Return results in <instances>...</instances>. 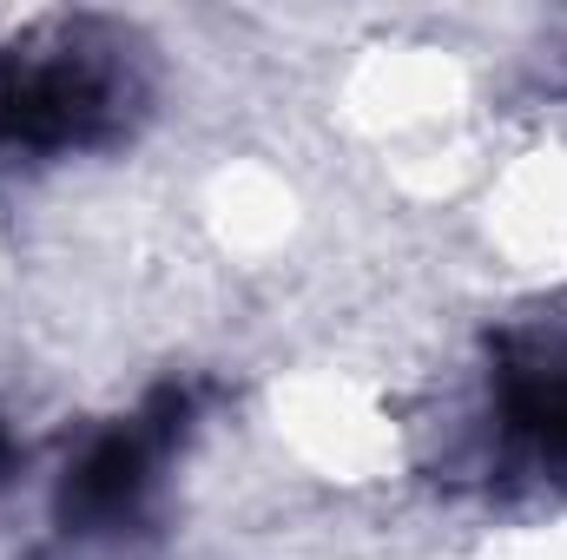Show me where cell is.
<instances>
[{"instance_id":"1","label":"cell","mask_w":567,"mask_h":560,"mask_svg":"<svg viewBox=\"0 0 567 560\" xmlns=\"http://www.w3.org/2000/svg\"><path fill=\"white\" fill-rule=\"evenodd\" d=\"M100 27H47L0 53V152H80L120 133L133 80Z\"/></svg>"},{"instance_id":"2","label":"cell","mask_w":567,"mask_h":560,"mask_svg":"<svg viewBox=\"0 0 567 560\" xmlns=\"http://www.w3.org/2000/svg\"><path fill=\"white\" fill-rule=\"evenodd\" d=\"M192 416V396L165 390L145 416H133L126 428H106L100 442H86V455L66 468V488H60V521L80 528V535H100V528H120L133 521L152 488V468L158 455L178 442V428Z\"/></svg>"},{"instance_id":"3","label":"cell","mask_w":567,"mask_h":560,"mask_svg":"<svg viewBox=\"0 0 567 560\" xmlns=\"http://www.w3.org/2000/svg\"><path fill=\"white\" fill-rule=\"evenodd\" d=\"M495 422L502 442L528 462L567 475V350L561 343H522L495 370Z\"/></svg>"},{"instance_id":"4","label":"cell","mask_w":567,"mask_h":560,"mask_svg":"<svg viewBox=\"0 0 567 560\" xmlns=\"http://www.w3.org/2000/svg\"><path fill=\"white\" fill-rule=\"evenodd\" d=\"M13 475V442H7V428H0V481Z\"/></svg>"}]
</instances>
